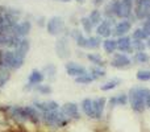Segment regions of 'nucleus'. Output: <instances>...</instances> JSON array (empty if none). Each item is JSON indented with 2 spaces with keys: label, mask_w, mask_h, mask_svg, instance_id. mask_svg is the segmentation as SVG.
Listing matches in <instances>:
<instances>
[{
  "label": "nucleus",
  "mask_w": 150,
  "mask_h": 132,
  "mask_svg": "<svg viewBox=\"0 0 150 132\" xmlns=\"http://www.w3.org/2000/svg\"><path fill=\"white\" fill-rule=\"evenodd\" d=\"M133 65H149L150 64V54L146 52H137L130 56Z\"/></svg>",
  "instance_id": "nucleus-19"
},
{
  "label": "nucleus",
  "mask_w": 150,
  "mask_h": 132,
  "mask_svg": "<svg viewBox=\"0 0 150 132\" xmlns=\"http://www.w3.org/2000/svg\"><path fill=\"white\" fill-rule=\"evenodd\" d=\"M80 107H82L83 114L87 118L93 120V107H92V99L91 98H84L80 103Z\"/></svg>",
  "instance_id": "nucleus-22"
},
{
  "label": "nucleus",
  "mask_w": 150,
  "mask_h": 132,
  "mask_svg": "<svg viewBox=\"0 0 150 132\" xmlns=\"http://www.w3.org/2000/svg\"><path fill=\"white\" fill-rule=\"evenodd\" d=\"M70 37H73L76 42V45L82 49H87V37L79 31V29H73L70 32Z\"/></svg>",
  "instance_id": "nucleus-20"
},
{
  "label": "nucleus",
  "mask_w": 150,
  "mask_h": 132,
  "mask_svg": "<svg viewBox=\"0 0 150 132\" xmlns=\"http://www.w3.org/2000/svg\"><path fill=\"white\" fill-rule=\"evenodd\" d=\"M33 104L41 114L52 112V111H55V110L61 108L59 104H58L55 101H34Z\"/></svg>",
  "instance_id": "nucleus-15"
},
{
  "label": "nucleus",
  "mask_w": 150,
  "mask_h": 132,
  "mask_svg": "<svg viewBox=\"0 0 150 132\" xmlns=\"http://www.w3.org/2000/svg\"><path fill=\"white\" fill-rule=\"evenodd\" d=\"M103 40L99 36H88L87 37V49L90 50H96L101 46Z\"/></svg>",
  "instance_id": "nucleus-26"
},
{
  "label": "nucleus",
  "mask_w": 150,
  "mask_h": 132,
  "mask_svg": "<svg viewBox=\"0 0 150 132\" xmlns=\"http://www.w3.org/2000/svg\"><path fill=\"white\" fill-rule=\"evenodd\" d=\"M24 60H25V56L21 54L17 50H15L13 52V60H12V69H20L24 64Z\"/></svg>",
  "instance_id": "nucleus-29"
},
{
  "label": "nucleus",
  "mask_w": 150,
  "mask_h": 132,
  "mask_svg": "<svg viewBox=\"0 0 150 132\" xmlns=\"http://www.w3.org/2000/svg\"><path fill=\"white\" fill-rule=\"evenodd\" d=\"M44 71H45V74H46V77L49 78L52 82L55 79V77H57V66L53 65V64H49V65L45 66Z\"/></svg>",
  "instance_id": "nucleus-32"
},
{
  "label": "nucleus",
  "mask_w": 150,
  "mask_h": 132,
  "mask_svg": "<svg viewBox=\"0 0 150 132\" xmlns=\"http://www.w3.org/2000/svg\"><path fill=\"white\" fill-rule=\"evenodd\" d=\"M46 29L52 36H61L65 31V20L61 16H53L46 24Z\"/></svg>",
  "instance_id": "nucleus-6"
},
{
  "label": "nucleus",
  "mask_w": 150,
  "mask_h": 132,
  "mask_svg": "<svg viewBox=\"0 0 150 132\" xmlns=\"http://www.w3.org/2000/svg\"><path fill=\"white\" fill-rule=\"evenodd\" d=\"M109 65L113 67V69H117V70H127V69H129V67H132L133 62H132L130 56L116 52L113 56H111Z\"/></svg>",
  "instance_id": "nucleus-3"
},
{
  "label": "nucleus",
  "mask_w": 150,
  "mask_h": 132,
  "mask_svg": "<svg viewBox=\"0 0 150 132\" xmlns=\"http://www.w3.org/2000/svg\"><path fill=\"white\" fill-rule=\"evenodd\" d=\"M136 78L140 82H150V69H140L136 73Z\"/></svg>",
  "instance_id": "nucleus-31"
},
{
  "label": "nucleus",
  "mask_w": 150,
  "mask_h": 132,
  "mask_svg": "<svg viewBox=\"0 0 150 132\" xmlns=\"http://www.w3.org/2000/svg\"><path fill=\"white\" fill-rule=\"evenodd\" d=\"M28 79H29V85L30 86H37L44 81V74H42L41 71H38V70H33V71L29 74Z\"/></svg>",
  "instance_id": "nucleus-27"
},
{
  "label": "nucleus",
  "mask_w": 150,
  "mask_h": 132,
  "mask_svg": "<svg viewBox=\"0 0 150 132\" xmlns=\"http://www.w3.org/2000/svg\"><path fill=\"white\" fill-rule=\"evenodd\" d=\"M121 0H109L103 7V17L108 20H117V11H119Z\"/></svg>",
  "instance_id": "nucleus-10"
},
{
  "label": "nucleus",
  "mask_w": 150,
  "mask_h": 132,
  "mask_svg": "<svg viewBox=\"0 0 150 132\" xmlns=\"http://www.w3.org/2000/svg\"><path fill=\"white\" fill-rule=\"evenodd\" d=\"M92 107H93V120H103L104 112L107 108V98L105 96H98L92 99Z\"/></svg>",
  "instance_id": "nucleus-9"
},
{
  "label": "nucleus",
  "mask_w": 150,
  "mask_h": 132,
  "mask_svg": "<svg viewBox=\"0 0 150 132\" xmlns=\"http://www.w3.org/2000/svg\"><path fill=\"white\" fill-rule=\"evenodd\" d=\"M80 25H82V28H83V32L87 33V34H90V36L93 32V29H95L93 25H92V23L90 21V19H88L87 16H83V17L80 19Z\"/></svg>",
  "instance_id": "nucleus-30"
},
{
  "label": "nucleus",
  "mask_w": 150,
  "mask_h": 132,
  "mask_svg": "<svg viewBox=\"0 0 150 132\" xmlns=\"http://www.w3.org/2000/svg\"><path fill=\"white\" fill-rule=\"evenodd\" d=\"M65 69H66V71H67V74L74 78H78V77H80V75H84L88 73V69L86 66L80 65V64H76V62H71V61L65 64Z\"/></svg>",
  "instance_id": "nucleus-13"
},
{
  "label": "nucleus",
  "mask_w": 150,
  "mask_h": 132,
  "mask_svg": "<svg viewBox=\"0 0 150 132\" xmlns=\"http://www.w3.org/2000/svg\"><path fill=\"white\" fill-rule=\"evenodd\" d=\"M146 48H148V49H150V39L146 40Z\"/></svg>",
  "instance_id": "nucleus-41"
},
{
  "label": "nucleus",
  "mask_w": 150,
  "mask_h": 132,
  "mask_svg": "<svg viewBox=\"0 0 150 132\" xmlns=\"http://www.w3.org/2000/svg\"><path fill=\"white\" fill-rule=\"evenodd\" d=\"M101 46H103V50L107 56H113L117 52V42H116V39H113V37L103 40Z\"/></svg>",
  "instance_id": "nucleus-18"
},
{
  "label": "nucleus",
  "mask_w": 150,
  "mask_h": 132,
  "mask_svg": "<svg viewBox=\"0 0 150 132\" xmlns=\"http://www.w3.org/2000/svg\"><path fill=\"white\" fill-rule=\"evenodd\" d=\"M88 19H90V21L92 23V25H93V28H96V26L99 25V24L101 23V21L104 20V17H103V13H101V11L100 9H98V8H95V9H92L90 13H88V16H87Z\"/></svg>",
  "instance_id": "nucleus-24"
},
{
  "label": "nucleus",
  "mask_w": 150,
  "mask_h": 132,
  "mask_svg": "<svg viewBox=\"0 0 150 132\" xmlns=\"http://www.w3.org/2000/svg\"><path fill=\"white\" fill-rule=\"evenodd\" d=\"M150 13V0H137L133 7V15L137 21H144Z\"/></svg>",
  "instance_id": "nucleus-4"
},
{
  "label": "nucleus",
  "mask_w": 150,
  "mask_h": 132,
  "mask_svg": "<svg viewBox=\"0 0 150 132\" xmlns=\"http://www.w3.org/2000/svg\"><path fill=\"white\" fill-rule=\"evenodd\" d=\"M132 48L133 52H146V41H141V40H132Z\"/></svg>",
  "instance_id": "nucleus-33"
},
{
  "label": "nucleus",
  "mask_w": 150,
  "mask_h": 132,
  "mask_svg": "<svg viewBox=\"0 0 150 132\" xmlns=\"http://www.w3.org/2000/svg\"><path fill=\"white\" fill-rule=\"evenodd\" d=\"M128 99H129V106L134 114L142 115L146 111L145 96H144L142 86H133L128 90Z\"/></svg>",
  "instance_id": "nucleus-1"
},
{
  "label": "nucleus",
  "mask_w": 150,
  "mask_h": 132,
  "mask_svg": "<svg viewBox=\"0 0 150 132\" xmlns=\"http://www.w3.org/2000/svg\"><path fill=\"white\" fill-rule=\"evenodd\" d=\"M140 26L144 29V32L148 34V37L150 39V21H146V20L141 21V25Z\"/></svg>",
  "instance_id": "nucleus-38"
},
{
  "label": "nucleus",
  "mask_w": 150,
  "mask_h": 132,
  "mask_svg": "<svg viewBox=\"0 0 150 132\" xmlns=\"http://www.w3.org/2000/svg\"><path fill=\"white\" fill-rule=\"evenodd\" d=\"M76 1H78V3H83V1H84V0H76Z\"/></svg>",
  "instance_id": "nucleus-44"
},
{
  "label": "nucleus",
  "mask_w": 150,
  "mask_h": 132,
  "mask_svg": "<svg viewBox=\"0 0 150 132\" xmlns=\"http://www.w3.org/2000/svg\"><path fill=\"white\" fill-rule=\"evenodd\" d=\"M41 120L50 128H65L71 123V120L65 115L61 108L52 112H45L41 115Z\"/></svg>",
  "instance_id": "nucleus-2"
},
{
  "label": "nucleus",
  "mask_w": 150,
  "mask_h": 132,
  "mask_svg": "<svg viewBox=\"0 0 150 132\" xmlns=\"http://www.w3.org/2000/svg\"><path fill=\"white\" fill-rule=\"evenodd\" d=\"M133 7H134L133 4H128L121 0L117 11V20H129L133 16Z\"/></svg>",
  "instance_id": "nucleus-16"
},
{
  "label": "nucleus",
  "mask_w": 150,
  "mask_h": 132,
  "mask_svg": "<svg viewBox=\"0 0 150 132\" xmlns=\"http://www.w3.org/2000/svg\"><path fill=\"white\" fill-rule=\"evenodd\" d=\"M30 28H32V24L29 21H23L20 24H16L12 29V36L21 39V37L26 36L30 32Z\"/></svg>",
  "instance_id": "nucleus-17"
},
{
  "label": "nucleus",
  "mask_w": 150,
  "mask_h": 132,
  "mask_svg": "<svg viewBox=\"0 0 150 132\" xmlns=\"http://www.w3.org/2000/svg\"><path fill=\"white\" fill-rule=\"evenodd\" d=\"M129 36L132 37V40H141V41H146V40L149 39L148 34L144 32V29L141 28V26H137V28L132 29Z\"/></svg>",
  "instance_id": "nucleus-28"
},
{
  "label": "nucleus",
  "mask_w": 150,
  "mask_h": 132,
  "mask_svg": "<svg viewBox=\"0 0 150 132\" xmlns=\"http://www.w3.org/2000/svg\"><path fill=\"white\" fill-rule=\"evenodd\" d=\"M88 73L93 77L95 81H99V79H103V78L107 77V70L104 67H99V66H91L88 69Z\"/></svg>",
  "instance_id": "nucleus-25"
},
{
  "label": "nucleus",
  "mask_w": 150,
  "mask_h": 132,
  "mask_svg": "<svg viewBox=\"0 0 150 132\" xmlns=\"http://www.w3.org/2000/svg\"><path fill=\"white\" fill-rule=\"evenodd\" d=\"M145 20H146V21H150V13H149V16H148V17L145 19Z\"/></svg>",
  "instance_id": "nucleus-42"
},
{
  "label": "nucleus",
  "mask_w": 150,
  "mask_h": 132,
  "mask_svg": "<svg viewBox=\"0 0 150 132\" xmlns=\"http://www.w3.org/2000/svg\"><path fill=\"white\" fill-rule=\"evenodd\" d=\"M116 23H117V20H108V19H104V20L95 28L96 36H99L100 39H103V40L112 37L113 26L116 25Z\"/></svg>",
  "instance_id": "nucleus-5"
},
{
  "label": "nucleus",
  "mask_w": 150,
  "mask_h": 132,
  "mask_svg": "<svg viewBox=\"0 0 150 132\" xmlns=\"http://www.w3.org/2000/svg\"><path fill=\"white\" fill-rule=\"evenodd\" d=\"M29 49H30V42L28 41V40H25V39H21V41H20V44H18V46H17V52H20L21 54H24V56H26V53L29 52Z\"/></svg>",
  "instance_id": "nucleus-34"
},
{
  "label": "nucleus",
  "mask_w": 150,
  "mask_h": 132,
  "mask_svg": "<svg viewBox=\"0 0 150 132\" xmlns=\"http://www.w3.org/2000/svg\"><path fill=\"white\" fill-rule=\"evenodd\" d=\"M93 77L90 74V73H87V74L84 75H80V77L75 78V82L78 83V85H88V83H92L93 82Z\"/></svg>",
  "instance_id": "nucleus-35"
},
{
  "label": "nucleus",
  "mask_w": 150,
  "mask_h": 132,
  "mask_svg": "<svg viewBox=\"0 0 150 132\" xmlns=\"http://www.w3.org/2000/svg\"><path fill=\"white\" fill-rule=\"evenodd\" d=\"M108 1L109 0H92V4H93V7H96L99 9V7H104Z\"/></svg>",
  "instance_id": "nucleus-39"
},
{
  "label": "nucleus",
  "mask_w": 150,
  "mask_h": 132,
  "mask_svg": "<svg viewBox=\"0 0 150 132\" xmlns=\"http://www.w3.org/2000/svg\"><path fill=\"white\" fill-rule=\"evenodd\" d=\"M122 1L128 3V4H133V5H134V3H136V1H137V0H122Z\"/></svg>",
  "instance_id": "nucleus-40"
},
{
  "label": "nucleus",
  "mask_w": 150,
  "mask_h": 132,
  "mask_svg": "<svg viewBox=\"0 0 150 132\" xmlns=\"http://www.w3.org/2000/svg\"><path fill=\"white\" fill-rule=\"evenodd\" d=\"M55 53L61 60H66L71 56V49H70V42L66 36L61 37L55 42Z\"/></svg>",
  "instance_id": "nucleus-8"
},
{
  "label": "nucleus",
  "mask_w": 150,
  "mask_h": 132,
  "mask_svg": "<svg viewBox=\"0 0 150 132\" xmlns=\"http://www.w3.org/2000/svg\"><path fill=\"white\" fill-rule=\"evenodd\" d=\"M116 42H117V52L124 53V54H128V56H132L134 53L132 48V37L129 34L116 39Z\"/></svg>",
  "instance_id": "nucleus-12"
},
{
  "label": "nucleus",
  "mask_w": 150,
  "mask_h": 132,
  "mask_svg": "<svg viewBox=\"0 0 150 132\" xmlns=\"http://www.w3.org/2000/svg\"><path fill=\"white\" fill-rule=\"evenodd\" d=\"M133 29V24L130 20H117L116 25L113 26V32H112V37L113 39H119L122 36H128Z\"/></svg>",
  "instance_id": "nucleus-7"
},
{
  "label": "nucleus",
  "mask_w": 150,
  "mask_h": 132,
  "mask_svg": "<svg viewBox=\"0 0 150 132\" xmlns=\"http://www.w3.org/2000/svg\"><path fill=\"white\" fill-rule=\"evenodd\" d=\"M128 104H129L128 93H119L107 99V106L109 107V110H115L116 107H125Z\"/></svg>",
  "instance_id": "nucleus-11"
},
{
  "label": "nucleus",
  "mask_w": 150,
  "mask_h": 132,
  "mask_svg": "<svg viewBox=\"0 0 150 132\" xmlns=\"http://www.w3.org/2000/svg\"><path fill=\"white\" fill-rule=\"evenodd\" d=\"M61 1H63V3H69V1H71V0H61Z\"/></svg>",
  "instance_id": "nucleus-43"
},
{
  "label": "nucleus",
  "mask_w": 150,
  "mask_h": 132,
  "mask_svg": "<svg viewBox=\"0 0 150 132\" xmlns=\"http://www.w3.org/2000/svg\"><path fill=\"white\" fill-rule=\"evenodd\" d=\"M9 73L7 71V70L4 69V67L0 66V87H3V86L5 85V83L8 82V79H9Z\"/></svg>",
  "instance_id": "nucleus-36"
},
{
  "label": "nucleus",
  "mask_w": 150,
  "mask_h": 132,
  "mask_svg": "<svg viewBox=\"0 0 150 132\" xmlns=\"http://www.w3.org/2000/svg\"><path fill=\"white\" fill-rule=\"evenodd\" d=\"M65 115L69 118V119L73 122V120H79L80 119V112H79V106L76 103H73V102H67L65 103L62 107H61Z\"/></svg>",
  "instance_id": "nucleus-14"
},
{
  "label": "nucleus",
  "mask_w": 150,
  "mask_h": 132,
  "mask_svg": "<svg viewBox=\"0 0 150 132\" xmlns=\"http://www.w3.org/2000/svg\"><path fill=\"white\" fill-rule=\"evenodd\" d=\"M86 58H87V60L92 64V66L104 67V66H105V64H107L105 60H104V58L101 57L99 53H88V54L86 56Z\"/></svg>",
  "instance_id": "nucleus-23"
},
{
  "label": "nucleus",
  "mask_w": 150,
  "mask_h": 132,
  "mask_svg": "<svg viewBox=\"0 0 150 132\" xmlns=\"http://www.w3.org/2000/svg\"><path fill=\"white\" fill-rule=\"evenodd\" d=\"M121 82H122L121 78L113 77V78H111L109 81L104 82L103 85H100V90L104 91V93H105V91H112V90H115V88H116L119 85H121Z\"/></svg>",
  "instance_id": "nucleus-21"
},
{
  "label": "nucleus",
  "mask_w": 150,
  "mask_h": 132,
  "mask_svg": "<svg viewBox=\"0 0 150 132\" xmlns=\"http://www.w3.org/2000/svg\"><path fill=\"white\" fill-rule=\"evenodd\" d=\"M36 90L38 91V93L44 94V95H47V94H52L53 93V88L50 87V86H47V85H37L36 86Z\"/></svg>",
  "instance_id": "nucleus-37"
}]
</instances>
